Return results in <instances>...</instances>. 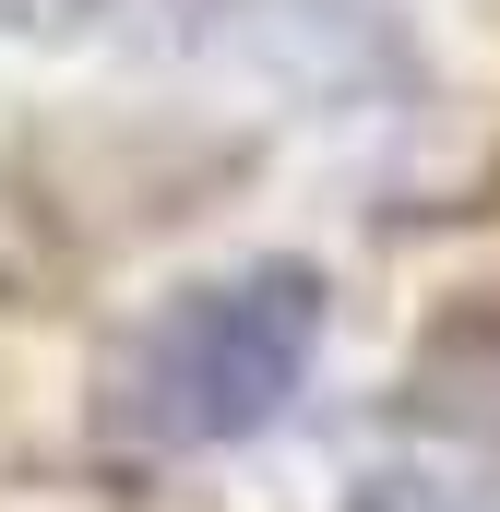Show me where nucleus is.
<instances>
[{
    "label": "nucleus",
    "instance_id": "f257e3e1",
    "mask_svg": "<svg viewBox=\"0 0 500 512\" xmlns=\"http://www.w3.org/2000/svg\"><path fill=\"white\" fill-rule=\"evenodd\" d=\"M310 274H227V286H191L155 334H143V417L155 441H227L262 429L286 382L310 370Z\"/></svg>",
    "mask_w": 500,
    "mask_h": 512
}]
</instances>
